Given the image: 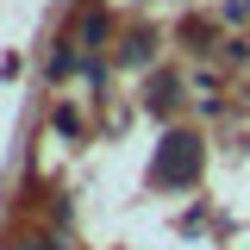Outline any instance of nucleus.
<instances>
[{
  "instance_id": "nucleus-1",
  "label": "nucleus",
  "mask_w": 250,
  "mask_h": 250,
  "mask_svg": "<svg viewBox=\"0 0 250 250\" xmlns=\"http://www.w3.org/2000/svg\"><path fill=\"white\" fill-rule=\"evenodd\" d=\"M194 175H200V138L169 131L163 150H156V163H150V182H156V188H188Z\"/></svg>"
},
{
  "instance_id": "nucleus-2",
  "label": "nucleus",
  "mask_w": 250,
  "mask_h": 250,
  "mask_svg": "<svg viewBox=\"0 0 250 250\" xmlns=\"http://www.w3.org/2000/svg\"><path fill=\"white\" fill-rule=\"evenodd\" d=\"M150 44H156L150 31H138V38H125V62H144V57H150Z\"/></svg>"
},
{
  "instance_id": "nucleus-4",
  "label": "nucleus",
  "mask_w": 250,
  "mask_h": 250,
  "mask_svg": "<svg viewBox=\"0 0 250 250\" xmlns=\"http://www.w3.org/2000/svg\"><path fill=\"white\" fill-rule=\"evenodd\" d=\"M25 250H50V244H25Z\"/></svg>"
},
{
  "instance_id": "nucleus-3",
  "label": "nucleus",
  "mask_w": 250,
  "mask_h": 250,
  "mask_svg": "<svg viewBox=\"0 0 250 250\" xmlns=\"http://www.w3.org/2000/svg\"><path fill=\"white\" fill-rule=\"evenodd\" d=\"M100 38H106V13H88L82 19V44H100Z\"/></svg>"
}]
</instances>
